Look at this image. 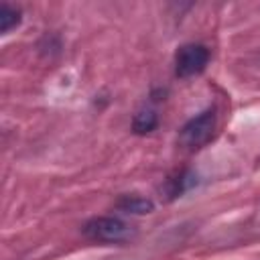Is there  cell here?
Returning a JSON list of instances; mask_svg holds the SVG:
<instances>
[{"mask_svg": "<svg viewBox=\"0 0 260 260\" xmlns=\"http://www.w3.org/2000/svg\"><path fill=\"white\" fill-rule=\"evenodd\" d=\"M83 234L93 240V242H104V244H120V242H128L132 238V225H128L126 221H122L120 217H110V215H102V217H91L83 223Z\"/></svg>", "mask_w": 260, "mask_h": 260, "instance_id": "6da1fadb", "label": "cell"}, {"mask_svg": "<svg viewBox=\"0 0 260 260\" xmlns=\"http://www.w3.org/2000/svg\"><path fill=\"white\" fill-rule=\"evenodd\" d=\"M215 126H217V114L213 108H207L203 110L201 114L193 116L179 132V142L189 148V150H197L201 146H205L213 132H215Z\"/></svg>", "mask_w": 260, "mask_h": 260, "instance_id": "7a4b0ae2", "label": "cell"}, {"mask_svg": "<svg viewBox=\"0 0 260 260\" xmlns=\"http://www.w3.org/2000/svg\"><path fill=\"white\" fill-rule=\"evenodd\" d=\"M209 63V49L201 43L181 45L175 53V75L181 79L199 75Z\"/></svg>", "mask_w": 260, "mask_h": 260, "instance_id": "3957f363", "label": "cell"}, {"mask_svg": "<svg viewBox=\"0 0 260 260\" xmlns=\"http://www.w3.org/2000/svg\"><path fill=\"white\" fill-rule=\"evenodd\" d=\"M116 207L124 213H134V215H142V213H150L154 209V203L146 197H140V195H124Z\"/></svg>", "mask_w": 260, "mask_h": 260, "instance_id": "277c9868", "label": "cell"}, {"mask_svg": "<svg viewBox=\"0 0 260 260\" xmlns=\"http://www.w3.org/2000/svg\"><path fill=\"white\" fill-rule=\"evenodd\" d=\"M156 124H158L156 112L150 110V108H144V110L136 112V116L132 120V130L136 134H148V132H152L156 128Z\"/></svg>", "mask_w": 260, "mask_h": 260, "instance_id": "5b68a950", "label": "cell"}, {"mask_svg": "<svg viewBox=\"0 0 260 260\" xmlns=\"http://www.w3.org/2000/svg\"><path fill=\"white\" fill-rule=\"evenodd\" d=\"M18 24H20V10L10 6V4H6V2H2L0 4V32L6 35L12 28H16Z\"/></svg>", "mask_w": 260, "mask_h": 260, "instance_id": "8992f818", "label": "cell"}]
</instances>
